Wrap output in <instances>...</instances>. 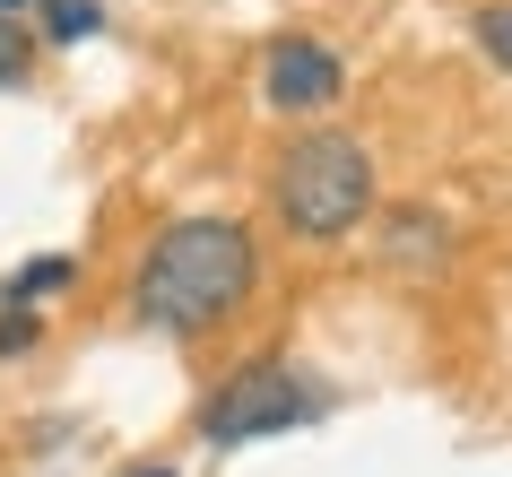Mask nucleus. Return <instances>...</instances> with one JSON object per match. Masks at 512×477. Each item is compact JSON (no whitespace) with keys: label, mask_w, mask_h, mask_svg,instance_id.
I'll list each match as a JSON object with an SVG mask.
<instances>
[{"label":"nucleus","mask_w":512,"mask_h":477,"mask_svg":"<svg viewBox=\"0 0 512 477\" xmlns=\"http://www.w3.org/2000/svg\"><path fill=\"white\" fill-rule=\"evenodd\" d=\"M252 278H261V252H252L243 217H174L148 243V261H139L131 304L165 339H200V330H217L252 295Z\"/></svg>","instance_id":"f257e3e1"},{"label":"nucleus","mask_w":512,"mask_h":477,"mask_svg":"<svg viewBox=\"0 0 512 477\" xmlns=\"http://www.w3.org/2000/svg\"><path fill=\"white\" fill-rule=\"evenodd\" d=\"M270 191H278V217L304 243H339L374 209V148L356 131H304V139H287Z\"/></svg>","instance_id":"f03ea898"},{"label":"nucleus","mask_w":512,"mask_h":477,"mask_svg":"<svg viewBox=\"0 0 512 477\" xmlns=\"http://www.w3.org/2000/svg\"><path fill=\"white\" fill-rule=\"evenodd\" d=\"M322 408H330V391L304 365L252 356L235 382H217V399L200 408V434H209L217 451H235V443H261V434H287V425H313Z\"/></svg>","instance_id":"7ed1b4c3"},{"label":"nucleus","mask_w":512,"mask_h":477,"mask_svg":"<svg viewBox=\"0 0 512 477\" xmlns=\"http://www.w3.org/2000/svg\"><path fill=\"white\" fill-rule=\"evenodd\" d=\"M339 87H348V70H339L330 44H313V35H278L270 44L261 96H270L278 113H322V105H339Z\"/></svg>","instance_id":"20e7f679"},{"label":"nucleus","mask_w":512,"mask_h":477,"mask_svg":"<svg viewBox=\"0 0 512 477\" xmlns=\"http://www.w3.org/2000/svg\"><path fill=\"white\" fill-rule=\"evenodd\" d=\"M443 252H452V226H443L434 209H391L382 217V261L391 269L417 278V269H443Z\"/></svg>","instance_id":"39448f33"},{"label":"nucleus","mask_w":512,"mask_h":477,"mask_svg":"<svg viewBox=\"0 0 512 477\" xmlns=\"http://www.w3.org/2000/svg\"><path fill=\"white\" fill-rule=\"evenodd\" d=\"M79 278V252H44V261H27L18 278H9V304H35V295H53Z\"/></svg>","instance_id":"423d86ee"},{"label":"nucleus","mask_w":512,"mask_h":477,"mask_svg":"<svg viewBox=\"0 0 512 477\" xmlns=\"http://www.w3.org/2000/svg\"><path fill=\"white\" fill-rule=\"evenodd\" d=\"M96 27H105L96 0H44V35H53V44H79V35H96Z\"/></svg>","instance_id":"0eeeda50"},{"label":"nucleus","mask_w":512,"mask_h":477,"mask_svg":"<svg viewBox=\"0 0 512 477\" xmlns=\"http://www.w3.org/2000/svg\"><path fill=\"white\" fill-rule=\"evenodd\" d=\"M478 53L495 61V70H512V0H486L478 9Z\"/></svg>","instance_id":"6e6552de"},{"label":"nucleus","mask_w":512,"mask_h":477,"mask_svg":"<svg viewBox=\"0 0 512 477\" xmlns=\"http://www.w3.org/2000/svg\"><path fill=\"white\" fill-rule=\"evenodd\" d=\"M35 339H44V313H35V304H9V295H0V356H27Z\"/></svg>","instance_id":"1a4fd4ad"},{"label":"nucleus","mask_w":512,"mask_h":477,"mask_svg":"<svg viewBox=\"0 0 512 477\" xmlns=\"http://www.w3.org/2000/svg\"><path fill=\"white\" fill-rule=\"evenodd\" d=\"M27 61H35V35L18 27L9 9H0V87H18V79H27Z\"/></svg>","instance_id":"9d476101"},{"label":"nucleus","mask_w":512,"mask_h":477,"mask_svg":"<svg viewBox=\"0 0 512 477\" xmlns=\"http://www.w3.org/2000/svg\"><path fill=\"white\" fill-rule=\"evenodd\" d=\"M131 477H174V469H131Z\"/></svg>","instance_id":"9b49d317"},{"label":"nucleus","mask_w":512,"mask_h":477,"mask_svg":"<svg viewBox=\"0 0 512 477\" xmlns=\"http://www.w3.org/2000/svg\"><path fill=\"white\" fill-rule=\"evenodd\" d=\"M0 9H9V18H18V0H0Z\"/></svg>","instance_id":"f8f14e48"}]
</instances>
